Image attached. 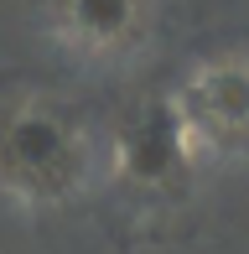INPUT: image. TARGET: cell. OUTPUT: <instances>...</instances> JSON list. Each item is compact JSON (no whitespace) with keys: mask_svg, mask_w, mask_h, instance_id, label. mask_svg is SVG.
<instances>
[]
</instances>
